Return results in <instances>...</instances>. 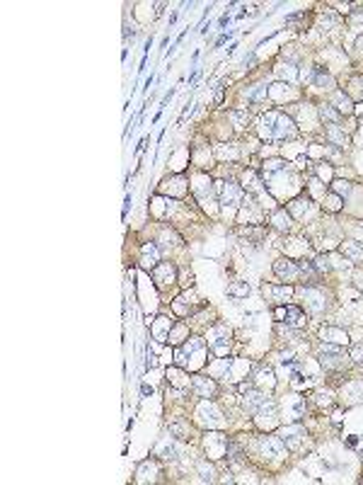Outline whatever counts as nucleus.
<instances>
[{
    "instance_id": "nucleus-1",
    "label": "nucleus",
    "mask_w": 363,
    "mask_h": 485,
    "mask_svg": "<svg viewBox=\"0 0 363 485\" xmlns=\"http://www.w3.org/2000/svg\"><path fill=\"white\" fill-rule=\"evenodd\" d=\"M262 136H266V139H293L296 126L288 116L279 114V112H269L262 119Z\"/></svg>"
},
{
    "instance_id": "nucleus-2",
    "label": "nucleus",
    "mask_w": 363,
    "mask_h": 485,
    "mask_svg": "<svg viewBox=\"0 0 363 485\" xmlns=\"http://www.w3.org/2000/svg\"><path fill=\"white\" fill-rule=\"evenodd\" d=\"M230 335H232V333H230L228 325H213V328H211V333H208V344H211V349H213L218 357L228 354Z\"/></svg>"
},
{
    "instance_id": "nucleus-3",
    "label": "nucleus",
    "mask_w": 363,
    "mask_h": 485,
    "mask_svg": "<svg viewBox=\"0 0 363 485\" xmlns=\"http://www.w3.org/2000/svg\"><path fill=\"white\" fill-rule=\"evenodd\" d=\"M276 320L286 323V325H293V328H303L305 325V313L298 308V306H286V308H276L274 311Z\"/></svg>"
},
{
    "instance_id": "nucleus-4",
    "label": "nucleus",
    "mask_w": 363,
    "mask_h": 485,
    "mask_svg": "<svg viewBox=\"0 0 363 485\" xmlns=\"http://www.w3.org/2000/svg\"><path fill=\"white\" fill-rule=\"evenodd\" d=\"M158 262H160V250H158V245H155V243H145L143 250H140V264H143L145 269H153V267H158Z\"/></svg>"
},
{
    "instance_id": "nucleus-5",
    "label": "nucleus",
    "mask_w": 363,
    "mask_h": 485,
    "mask_svg": "<svg viewBox=\"0 0 363 485\" xmlns=\"http://www.w3.org/2000/svg\"><path fill=\"white\" fill-rule=\"evenodd\" d=\"M259 447L266 456H283V451H286V444L281 437H264Z\"/></svg>"
},
{
    "instance_id": "nucleus-6",
    "label": "nucleus",
    "mask_w": 363,
    "mask_h": 485,
    "mask_svg": "<svg viewBox=\"0 0 363 485\" xmlns=\"http://www.w3.org/2000/svg\"><path fill=\"white\" fill-rule=\"evenodd\" d=\"M192 386H194V391L201 398H213L216 396V383L211 378H206V376H194Z\"/></svg>"
},
{
    "instance_id": "nucleus-7",
    "label": "nucleus",
    "mask_w": 363,
    "mask_h": 485,
    "mask_svg": "<svg viewBox=\"0 0 363 485\" xmlns=\"http://www.w3.org/2000/svg\"><path fill=\"white\" fill-rule=\"evenodd\" d=\"M174 274H177V269L172 264H167V262L160 264V267H155V272H153V277H155V282H158L160 289L167 284H174Z\"/></svg>"
},
{
    "instance_id": "nucleus-8",
    "label": "nucleus",
    "mask_w": 363,
    "mask_h": 485,
    "mask_svg": "<svg viewBox=\"0 0 363 485\" xmlns=\"http://www.w3.org/2000/svg\"><path fill=\"white\" fill-rule=\"evenodd\" d=\"M274 272H276V277H281V279H293L300 272V267H296L291 260H276L274 262Z\"/></svg>"
},
{
    "instance_id": "nucleus-9",
    "label": "nucleus",
    "mask_w": 363,
    "mask_h": 485,
    "mask_svg": "<svg viewBox=\"0 0 363 485\" xmlns=\"http://www.w3.org/2000/svg\"><path fill=\"white\" fill-rule=\"evenodd\" d=\"M218 185V192H221V199L223 204H237L240 201V189L230 182H216Z\"/></svg>"
},
{
    "instance_id": "nucleus-10",
    "label": "nucleus",
    "mask_w": 363,
    "mask_h": 485,
    "mask_svg": "<svg viewBox=\"0 0 363 485\" xmlns=\"http://www.w3.org/2000/svg\"><path fill=\"white\" fill-rule=\"evenodd\" d=\"M198 349H203V340L192 337L189 342L184 344V349H179V352H177V359H174V362H177L179 367H184V364H187V354H194V352H198Z\"/></svg>"
},
{
    "instance_id": "nucleus-11",
    "label": "nucleus",
    "mask_w": 363,
    "mask_h": 485,
    "mask_svg": "<svg viewBox=\"0 0 363 485\" xmlns=\"http://www.w3.org/2000/svg\"><path fill=\"white\" fill-rule=\"evenodd\" d=\"M262 403H264V396H262L259 391L250 388V391H247V396L242 398V408H245L247 412H252V415H254V412L262 408Z\"/></svg>"
},
{
    "instance_id": "nucleus-12",
    "label": "nucleus",
    "mask_w": 363,
    "mask_h": 485,
    "mask_svg": "<svg viewBox=\"0 0 363 485\" xmlns=\"http://www.w3.org/2000/svg\"><path fill=\"white\" fill-rule=\"evenodd\" d=\"M320 362H322L325 369H330V371L344 369V354H322L320 352Z\"/></svg>"
},
{
    "instance_id": "nucleus-13",
    "label": "nucleus",
    "mask_w": 363,
    "mask_h": 485,
    "mask_svg": "<svg viewBox=\"0 0 363 485\" xmlns=\"http://www.w3.org/2000/svg\"><path fill=\"white\" fill-rule=\"evenodd\" d=\"M312 80H315V85L317 87H334V78H332L325 68H320V66L312 71Z\"/></svg>"
},
{
    "instance_id": "nucleus-14",
    "label": "nucleus",
    "mask_w": 363,
    "mask_h": 485,
    "mask_svg": "<svg viewBox=\"0 0 363 485\" xmlns=\"http://www.w3.org/2000/svg\"><path fill=\"white\" fill-rule=\"evenodd\" d=\"M228 296H232V298H247L250 296V284L247 282H232V284H228Z\"/></svg>"
},
{
    "instance_id": "nucleus-15",
    "label": "nucleus",
    "mask_w": 363,
    "mask_h": 485,
    "mask_svg": "<svg viewBox=\"0 0 363 485\" xmlns=\"http://www.w3.org/2000/svg\"><path fill=\"white\" fill-rule=\"evenodd\" d=\"M269 294H271L274 303H286V298L293 294V286H274V289H269Z\"/></svg>"
},
{
    "instance_id": "nucleus-16",
    "label": "nucleus",
    "mask_w": 363,
    "mask_h": 485,
    "mask_svg": "<svg viewBox=\"0 0 363 485\" xmlns=\"http://www.w3.org/2000/svg\"><path fill=\"white\" fill-rule=\"evenodd\" d=\"M322 337H325L327 342H334V344L346 342V333H341V330H336V328H322Z\"/></svg>"
},
{
    "instance_id": "nucleus-17",
    "label": "nucleus",
    "mask_w": 363,
    "mask_h": 485,
    "mask_svg": "<svg viewBox=\"0 0 363 485\" xmlns=\"http://www.w3.org/2000/svg\"><path fill=\"white\" fill-rule=\"evenodd\" d=\"M320 116H322V121H330V124H339V119H341V114L332 105H322L320 107Z\"/></svg>"
},
{
    "instance_id": "nucleus-18",
    "label": "nucleus",
    "mask_w": 363,
    "mask_h": 485,
    "mask_svg": "<svg viewBox=\"0 0 363 485\" xmlns=\"http://www.w3.org/2000/svg\"><path fill=\"white\" fill-rule=\"evenodd\" d=\"M327 136H330V141H334L336 146H341V148H344V146H349V139H346V136L336 129V124H330V126H327Z\"/></svg>"
},
{
    "instance_id": "nucleus-19",
    "label": "nucleus",
    "mask_w": 363,
    "mask_h": 485,
    "mask_svg": "<svg viewBox=\"0 0 363 485\" xmlns=\"http://www.w3.org/2000/svg\"><path fill=\"white\" fill-rule=\"evenodd\" d=\"M271 224H274V226H276L279 230H288V228H291V216H288V214L281 209V211H276V214H274Z\"/></svg>"
},
{
    "instance_id": "nucleus-20",
    "label": "nucleus",
    "mask_w": 363,
    "mask_h": 485,
    "mask_svg": "<svg viewBox=\"0 0 363 485\" xmlns=\"http://www.w3.org/2000/svg\"><path fill=\"white\" fill-rule=\"evenodd\" d=\"M305 296L310 298V306H312V311H322V308H325V301H322L320 291H315L312 286H310V289H305Z\"/></svg>"
},
{
    "instance_id": "nucleus-21",
    "label": "nucleus",
    "mask_w": 363,
    "mask_h": 485,
    "mask_svg": "<svg viewBox=\"0 0 363 485\" xmlns=\"http://www.w3.org/2000/svg\"><path fill=\"white\" fill-rule=\"evenodd\" d=\"M334 97H336V105H339V107H336L339 112H344V114H351V112H354V105H351V100H349L346 95L336 92Z\"/></svg>"
},
{
    "instance_id": "nucleus-22",
    "label": "nucleus",
    "mask_w": 363,
    "mask_h": 485,
    "mask_svg": "<svg viewBox=\"0 0 363 485\" xmlns=\"http://www.w3.org/2000/svg\"><path fill=\"white\" fill-rule=\"evenodd\" d=\"M332 189H334V194H339V197H346V194L351 192V182H346V180H334Z\"/></svg>"
},
{
    "instance_id": "nucleus-23",
    "label": "nucleus",
    "mask_w": 363,
    "mask_h": 485,
    "mask_svg": "<svg viewBox=\"0 0 363 485\" xmlns=\"http://www.w3.org/2000/svg\"><path fill=\"white\" fill-rule=\"evenodd\" d=\"M327 211H339V206H341V197L339 194H330L327 199H325V204H322Z\"/></svg>"
},
{
    "instance_id": "nucleus-24",
    "label": "nucleus",
    "mask_w": 363,
    "mask_h": 485,
    "mask_svg": "<svg viewBox=\"0 0 363 485\" xmlns=\"http://www.w3.org/2000/svg\"><path fill=\"white\" fill-rule=\"evenodd\" d=\"M349 357L354 359V364H361L363 367V344H354V347L349 349Z\"/></svg>"
},
{
    "instance_id": "nucleus-25",
    "label": "nucleus",
    "mask_w": 363,
    "mask_h": 485,
    "mask_svg": "<svg viewBox=\"0 0 363 485\" xmlns=\"http://www.w3.org/2000/svg\"><path fill=\"white\" fill-rule=\"evenodd\" d=\"M235 233L247 235V238H254V240H262V235H264V230H262V228H237Z\"/></svg>"
},
{
    "instance_id": "nucleus-26",
    "label": "nucleus",
    "mask_w": 363,
    "mask_h": 485,
    "mask_svg": "<svg viewBox=\"0 0 363 485\" xmlns=\"http://www.w3.org/2000/svg\"><path fill=\"white\" fill-rule=\"evenodd\" d=\"M312 267H315V269H317L320 274H322V272H330V260H327V257H325V255H322V257H317V260L312 262Z\"/></svg>"
},
{
    "instance_id": "nucleus-27",
    "label": "nucleus",
    "mask_w": 363,
    "mask_h": 485,
    "mask_svg": "<svg viewBox=\"0 0 363 485\" xmlns=\"http://www.w3.org/2000/svg\"><path fill=\"white\" fill-rule=\"evenodd\" d=\"M198 471H201V478H203V481H208V483H211V481H213V476H216L213 466H206V463H201V466H198Z\"/></svg>"
},
{
    "instance_id": "nucleus-28",
    "label": "nucleus",
    "mask_w": 363,
    "mask_h": 485,
    "mask_svg": "<svg viewBox=\"0 0 363 485\" xmlns=\"http://www.w3.org/2000/svg\"><path fill=\"white\" fill-rule=\"evenodd\" d=\"M172 342H182V337H184V328L182 325H177V328H172L169 330V335H167Z\"/></svg>"
},
{
    "instance_id": "nucleus-29",
    "label": "nucleus",
    "mask_w": 363,
    "mask_h": 485,
    "mask_svg": "<svg viewBox=\"0 0 363 485\" xmlns=\"http://www.w3.org/2000/svg\"><path fill=\"white\" fill-rule=\"evenodd\" d=\"M264 95H266V87H264V85H257V90H252L247 97H250L252 102H259V100H262Z\"/></svg>"
},
{
    "instance_id": "nucleus-30",
    "label": "nucleus",
    "mask_w": 363,
    "mask_h": 485,
    "mask_svg": "<svg viewBox=\"0 0 363 485\" xmlns=\"http://www.w3.org/2000/svg\"><path fill=\"white\" fill-rule=\"evenodd\" d=\"M169 432H172V434H177L179 439H187V437H184L187 432H184V427H182V425H169Z\"/></svg>"
},
{
    "instance_id": "nucleus-31",
    "label": "nucleus",
    "mask_w": 363,
    "mask_h": 485,
    "mask_svg": "<svg viewBox=\"0 0 363 485\" xmlns=\"http://www.w3.org/2000/svg\"><path fill=\"white\" fill-rule=\"evenodd\" d=\"M281 165H283L281 160H269V163H266V170H269V172H271V170H279Z\"/></svg>"
},
{
    "instance_id": "nucleus-32",
    "label": "nucleus",
    "mask_w": 363,
    "mask_h": 485,
    "mask_svg": "<svg viewBox=\"0 0 363 485\" xmlns=\"http://www.w3.org/2000/svg\"><path fill=\"white\" fill-rule=\"evenodd\" d=\"M346 250H349V255H354V257H356V260H361V257H363V253H361V250H356V248H351V245H349Z\"/></svg>"
},
{
    "instance_id": "nucleus-33",
    "label": "nucleus",
    "mask_w": 363,
    "mask_h": 485,
    "mask_svg": "<svg viewBox=\"0 0 363 485\" xmlns=\"http://www.w3.org/2000/svg\"><path fill=\"white\" fill-rule=\"evenodd\" d=\"M225 41H228V34H223V37H221V39H218V41H216V46H223Z\"/></svg>"
}]
</instances>
